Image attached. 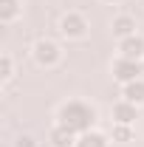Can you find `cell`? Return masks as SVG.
Here are the masks:
<instances>
[{"instance_id":"cell-1","label":"cell","mask_w":144,"mask_h":147,"mask_svg":"<svg viewBox=\"0 0 144 147\" xmlns=\"http://www.w3.org/2000/svg\"><path fill=\"white\" fill-rule=\"evenodd\" d=\"M93 119H96V113L85 102H68L65 108L59 110V125H65L73 133H88L90 125H93Z\"/></svg>"},{"instance_id":"cell-2","label":"cell","mask_w":144,"mask_h":147,"mask_svg":"<svg viewBox=\"0 0 144 147\" xmlns=\"http://www.w3.org/2000/svg\"><path fill=\"white\" fill-rule=\"evenodd\" d=\"M139 74H141V65H139V59H127L122 57L116 65H113V76L119 79V82H133V79H139Z\"/></svg>"},{"instance_id":"cell-3","label":"cell","mask_w":144,"mask_h":147,"mask_svg":"<svg viewBox=\"0 0 144 147\" xmlns=\"http://www.w3.org/2000/svg\"><path fill=\"white\" fill-rule=\"evenodd\" d=\"M34 59L40 65H54L57 59H59V48H57L51 40H40L34 45Z\"/></svg>"},{"instance_id":"cell-4","label":"cell","mask_w":144,"mask_h":147,"mask_svg":"<svg viewBox=\"0 0 144 147\" xmlns=\"http://www.w3.org/2000/svg\"><path fill=\"white\" fill-rule=\"evenodd\" d=\"M85 17L82 14H65L62 17V34L65 37H82L85 34Z\"/></svg>"},{"instance_id":"cell-5","label":"cell","mask_w":144,"mask_h":147,"mask_svg":"<svg viewBox=\"0 0 144 147\" xmlns=\"http://www.w3.org/2000/svg\"><path fill=\"white\" fill-rule=\"evenodd\" d=\"M136 116H139V113H136V105H133V102H119V105H116V108H113V119H116V122H119V125H130V122H136Z\"/></svg>"},{"instance_id":"cell-6","label":"cell","mask_w":144,"mask_h":147,"mask_svg":"<svg viewBox=\"0 0 144 147\" xmlns=\"http://www.w3.org/2000/svg\"><path fill=\"white\" fill-rule=\"evenodd\" d=\"M122 54L127 57V59H139V57L144 54V40L141 37H127V40H122Z\"/></svg>"},{"instance_id":"cell-7","label":"cell","mask_w":144,"mask_h":147,"mask_svg":"<svg viewBox=\"0 0 144 147\" xmlns=\"http://www.w3.org/2000/svg\"><path fill=\"white\" fill-rule=\"evenodd\" d=\"M51 142H54V147H71L73 144V130H68L65 125H57L51 130Z\"/></svg>"},{"instance_id":"cell-8","label":"cell","mask_w":144,"mask_h":147,"mask_svg":"<svg viewBox=\"0 0 144 147\" xmlns=\"http://www.w3.org/2000/svg\"><path fill=\"white\" fill-rule=\"evenodd\" d=\"M133 31H136L133 17H116V20H113V34H116V37L127 40V37H133Z\"/></svg>"},{"instance_id":"cell-9","label":"cell","mask_w":144,"mask_h":147,"mask_svg":"<svg viewBox=\"0 0 144 147\" xmlns=\"http://www.w3.org/2000/svg\"><path fill=\"white\" fill-rule=\"evenodd\" d=\"M124 99L127 102H144V82L141 79H133V82H127L124 85Z\"/></svg>"},{"instance_id":"cell-10","label":"cell","mask_w":144,"mask_h":147,"mask_svg":"<svg viewBox=\"0 0 144 147\" xmlns=\"http://www.w3.org/2000/svg\"><path fill=\"white\" fill-rule=\"evenodd\" d=\"M76 147H108V142H105L102 133H82Z\"/></svg>"},{"instance_id":"cell-11","label":"cell","mask_w":144,"mask_h":147,"mask_svg":"<svg viewBox=\"0 0 144 147\" xmlns=\"http://www.w3.org/2000/svg\"><path fill=\"white\" fill-rule=\"evenodd\" d=\"M14 14H17V0H0V17L9 23Z\"/></svg>"},{"instance_id":"cell-12","label":"cell","mask_w":144,"mask_h":147,"mask_svg":"<svg viewBox=\"0 0 144 147\" xmlns=\"http://www.w3.org/2000/svg\"><path fill=\"white\" fill-rule=\"evenodd\" d=\"M130 136H133V133H130L127 125H116V127H113V139H119V142H127Z\"/></svg>"},{"instance_id":"cell-13","label":"cell","mask_w":144,"mask_h":147,"mask_svg":"<svg viewBox=\"0 0 144 147\" xmlns=\"http://www.w3.org/2000/svg\"><path fill=\"white\" fill-rule=\"evenodd\" d=\"M0 68H3V79H9V76H11V59L3 57V59H0Z\"/></svg>"},{"instance_id":"cell-14","label":"cell","mask_w":144,"mask_h":147,"mask_svg":"<svg viewBox=\"0 0 144 147\" xmlns=\"http://www.w3.org/2000/svg\"><path fill=\"white\" fill-rule=\"evenodd\" d=\"M14 147H37V144H34V139H31V136H20Z\"/></svg>"},{"instance_id":"cell-15","label":"cell","mask_w":144,"mask_h":147,"mask_svg":"<svg viewBox=\"0 0 144 147\" xmlns=\"http://www.w3.org/2000/svg\"><path fill=\"white\" fill-rule=\"evenodd\" d=\"M110 3H116V0H110Z\"/></svg>"}]
</instances>
